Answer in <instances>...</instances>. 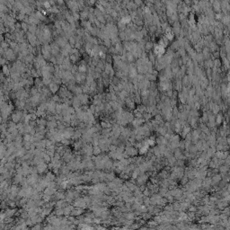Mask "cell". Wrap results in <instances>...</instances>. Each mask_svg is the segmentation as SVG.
<instances>
[{"label": "cell", "mask_w": 230, "mask_h": 230, "mask_svg": "<svg viewBox=\"0 0 230 230\" xmlns=\"http://www.w3.org/2000/svg\"><path fill=\"white\" fill-rule=\"evenodd\" d=\"M56 193V189L55 188H52V187H47L46 189L44 190V194H47V195H51L55 194Z\"/></svg>", "instance_id": "obj_4"}, {"label": "cell", "mask_w": 230, "mask_h": 230, "mask_svg": "<svg viewBox=\"0 0 230 230\" xmlns=\"http://www.w3.org/2000/svg\"><path fill=\"white\" fill-rule=\"evenodd\" d=\"M23 113H21V112H16L15 113H13V115H12V121L14 122L18 123L23 120Z\"/></svg>", "instance_id": "obj_1"}, {"label": "cell", "mask_w": 230, "mask_h": 230, "mask_svg": "<svg viewBox=\"0 0 230 230\" xmlns=\"http://www.w3.org/2000/svg\"><path fill=\"white\" fill-rule=\"evenodd\" d=\"M101 152H102V149L99 146H96V147H94V150H93V153L94 156H100L101 155Z\"/></svg>", "instance_id": "obj_7"}, {"label": "cell", "mask_w": 230, "mask_h": 230, "mask_svg": "<svg viewBox=\"0 0 230 230\" xmlns=\"http://www.w3.org/2000/svg\"><path fill=\"white\" fill-rule=\"evenodd\" d=\"M63 210H64V215H65V216H67V215L71 214L72 210H74V207H72V206H66V207H65Z\"/></svg>", "instance_id": "obj_5"}, {"label": "cell", "mask_w": 230, "mask_h": 230, "mask_svg": "<svg viewBox=\"0 0 230 230\" xmlns=\"http://www.w3.org/2000/svg\"><path fill=\"white\" fill-rule=\"evenodd\" d=\"M49 182H51V181H54L55 180V176L53 175V174L51 173V172H49V173H47L46 174V177H45Z\"/></svg>", "instance_id": "obj_9"}, {"label": "cell", "mask_w": 230, "mask_h": 230, "mask_svg": "<svg viewBox=\"0 0 230 230\" xmlns=\"http://www.w3.org/2000/svg\"><path fill=\"white\" fill-rule=\"evenodd\" d=\"M101 126H102L103 129H108V128H111V123L107 122V121H102L101 122Z\"/></svg>", "instance_id": "obj_11"}, {"label": "cell", "mask_w": 230, "mask_h": 230, "mask_svg": "<svg viewBox=\"0 0 230 230\" xmlns=\"http://www.w3.org/2000/svg\"><path fill=\"white\" fill-rule=\"evenodd\" d=\"M23 174H16V176H15V178H14V183H21V182L23 181Z\"/></svg>", "instance_id": "obj_6"}, {"label": "cell", "mask_w": 230, "mask_h": 230, "mask_svg": "<svg viewBox=\"0 0 230 230\" xmlns=\"http://www.w3.org/2000/svg\"><path fill=\"white\" fill-rule=\"evenodd\" d=\"M93 150H94V148H93L91 146H88V145L85 146V147H84V148H83V152H84V154H85V155H86L87 156L94 155V153H93Z\"/></svg>", "instance_id": "obj_2"}, {"label": "cell", "mask_w": 230, "mask_h": 230, "mask_svg": "<svg viewBox=\"0 0 230 230\" xmlns=\"http://www.w3.org/2000/svg\"><path fill=\"white\" fill-rule=\"evenodd\" d=\"M63 145H68V144L70 143V139L69 138H62V140L60 141Z\"/></svg>", "instance_id": "obj_13"}, {"label": "cell", "mask_w": 230, "mask_h": 230, "mask_svg": "<svg viewBox=\"0 0 230 230\" xmlns=\"http://www.w3.org/2000/svg\"><path fill=\"white\" fill-rule=\"evenodd\" d=\"M40 224V223H39ZM36 225V226H32V229H40V228H41V226L40 225Z\"/></svg>", "instance_id": "obj_15"}, {"label": "cell", "mask_w": 230, "mask_h": 230, "mask_svg": "<svg viewBox=\"0 0 230 230\" xmlns=\"http://www.w3.org/2000/svg\"><path fill=\"white\" fill-rule=\"evenodd\" d=\"M36 167H37V170H38V173L42 174L43 172L46 171V169L48 168V165H47V163L43 162V163H41V164H39Z\"/></svg>", "instance_id": "obj_3"}, {"label": "cell", "mask_w": 230, "mask_h": 230, "mask_svg": "<svg viewBox=\"0 0 230 230\" xmlns=\"http://www.w3.org/2000/svg\"><path fill=\"white\" fill-rule=\"evenodd\" d=\"M47 121L46 120H44L43 118L42 119H40V120H37V123L39 124V125H43V126H45V125H47Z\"/></svg>", "instance_id": "obj_12"}, {"label": "cell", "mask_w": 230, "mask_h": 230, "mask_svg": "<svg viewBox=\"0 0 230 230\" xmlns=\"http://www.w3.org/2000/svg\"><path fill=\"white\" fill-rule=\"evenodd\" d=\"M55 196H56L57 199H64L65 198H66V195L64 194L63 192H61V191H58V192L56 191Z\"/></svg>", "instance_id": "obj_8"}, {"label": "cell", "mask_w": 230, "mask_h": 230, "mask_svg": "<svg viewBox=\"0 0 230 230\" xmlns=\"http://www.w3.org/2000/svg\"><path fill=\"white\" fill-rule=\"evenodd\" d=\"M80 137H81V131H80L79 129H77V130H76V131L74 132L72 138H74V139H79Z\"/></svg>", "instance_id": "obj_10"}, {"label": "cell", "mask_w": 230, "mask_h": 230, "mask_svg": "<svg viewBox=\"0 0 230 230\" xmlns=\"http://www.w3.org/2000/svg\"><path fill=\"white\" fill-rule=\"evenodd\" d=\"M50 88H51V90L52 92H56V90L58 89V86H57L56 84H51Z\"/></svg>", "instance_id": "obj_14"}]
</instances>
